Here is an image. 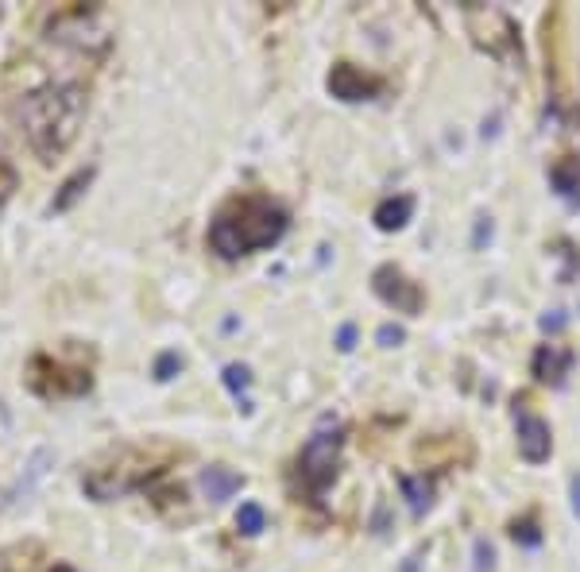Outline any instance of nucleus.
I'll use <instances>...</instances> for the list:
<instances>
[{"label":"nucleus","mask_w":580,"mask_h":572,"mask_svg":"<svg viewBox=\"0 0 580 572\" xmlns=\"http://www.w3.org/2000/svg\"><path fill=\"white\" fill-rule=\"evenodd\" d=\"M329 93L336 101H348V104H356V101H372L375 93H379V78H367L364 70H356L352 62H336V66L329 70Z\"/></svg>","instance_id":"nucleus-8"},{"label":"nucleus","mask_w":580,"mask_h":572,"mask_svg":"<svg viewBox=\"0 0 580 572\" xmlns=\"http://www.w3.org/2000/svg\"><path fill=\"white\" fill-rule=\"evenodd\" d=\"M178 372H182V359H178V352H163L159 359H155V379H159V383L174 379Z\"/></svg>","instance_id":"nucleus-19"},{"label":"nucleus","mask_w":580,"mask_h":572,"mask_svg":"<svg viewBox=\"0 0 580 572\" xmlns=\"http://www.w3.org/2000/svg\"><path fill=\"white\" fill-rule=\"evenodd\" d=\"M50 572H73L70 565H55V568H50Z\"/></svg>","instance_id":"nucleus-25"},{"label":"nucleus","mask_w":580,"mask_h":572,"mask_svg":"<svg viewBox=\"0 0 580 572\" xmlns=\"http://www.w3.org/2000/svg\"><path fill=\"white\" fill-rule=\"evenodd\" d=\"M27 383L35 395L43 398H62V395H81L89 390V372H78V367H62L50 356H31L27 364Z\"/></svg>","instance_id":"nucleus-5"},{"label":"nucleus","mask_w":580,"mask_h":572,"mask_svg":"<svg viewBox=\"0 0 580 572\" xmlns=\"http://www.w3.org/2000/svg\"><path fill=\"white\" fill-rule=\"evenodd\" d=\"M568 491H573V514L580 518V472L568 480Z\"/></svg>","instance_id":"nucleus-24"},{"label":"nucleus","mask_w":580,"mask_h":572,"mask_svg":"<svg viewBox=\"0 0 580 572\" xmlns=\"http://www.w3.org/2000/svg\"><path fill=\"white\" fill-rule=\"evenodd\" d=\"M336 348H341V352H352L356 348V325H341V333H336Z\"/></svg>","instance_id":"nucleus-22"},{"label":"nucleus","mask_w":580,"mask_h":572,"mask_svg":"<svg viewBox=\"0 0 580 572\" xmlns=\"http://www.w3.org/2000/svg\"><path fill=\"white\" fill-rule=\"evenodd\" d=\"M50 39L66 43L73 50H101L109 47V31H104V16L101 8H70L50 24Z\"/></svg>","instance_id":"nucleus-4"},{"label":"nucleus","mask_w":580,"mask_h":572,"mask_svg":"<svg viewBox=\"0 0 580 572\" xmlns=\"http://www.w3.org/2000/svg\"><path fill=\"white\" fill-rule=\"evenodd\" d=\"M410 217H414V197H410V194H398V197L379 201L372 220H375L379 232H398V228H406Z\"/></svg>","instance_id":"nucleus-11"},{"label":"nucleus","mask_w":580,"mask_h":572,"mask_svg":"<svg viewBox=\"0 0 580 572\" xmlns=\"http://www.w3.org/2000/svg\"><path fill=\"white\" fill-rule=\"evenodd\" d=\"M341 449H344V433L341 429H321L302 444L298 452V475L310 495H321L325 487L336 480L341 468Z\"/></svg>","instance_id":"nucleus-3"},{"label":"nucleus","mask_w":580,"mask_h":572,"mask_svg":"<svg viewBox=\"0 0 580 572\" xmlns=\"http://www.w3.org/2000/svg\"><path fill=\"white\" fill-rule=\"evenodd\" d=\"M287 225H290L287 209L275 205L271 197H240L213 217L209 248L220 259H240V256H251V251L275 248Z\"/></svg>","instance_id":"nucleus-2"},{"label":"nucleus","mask_w":580,"mask_h":572,"mask_svg":"<svg viewBox=\"0 0 580 572\" xmlns=\"http://www.w3.org/2000/svg\"><path fill=\"white\" fill-rule=\"evenodd\" d=\"M514 433H519V457L526 464L550 460V452H553L550 421H542L537 414H530V410H519V414H514Z\"/></svg>","instance_id":"nucleus-7"},{"label":"nucleus","mask_w":580,"mask_h":572,"mask_svg":"<svg viewBox=\"0 0 580 572\" xmlns=\"http://www.w3.org/2000/svg\"><path fill=\"white\" fill-rule=\"evenodd\" d=\"M89 97L81 81H43V86L19 93L12 101V116L24 128L31 151L43 163H55L78 140L81 120H86Z\"/></svg>","instance_id":"nucleus-1"},{"label":"nucleus","mask_w":580,"mask_h":572,"mask_svg":"<svg viewBox=\"0 0 580 572\" xmlns=\"http://www.w3.org/2000/svg\"><path fill=\"white\" fill-rule=\"evenodd\" d=\"M565 321H568V317H565L561 310H553V313H545V317H542V329H545V333H561V329H565Z\"/></svg>","instance_id":"nucleus-23"},{"label":"nucleus","mask_w":580,"mask_h":572,"mask_svg":"<svg viewBox=\"0 0 580 572\" xmlns=\"http://www.w3.org/2000/svg\"><path fill=\"white\" fill-rule=\"evenodd\" d=\"M375 341L383 344V348H398L406 341V333L398 329V325H379V333H375Z\"/></svg>","instance_id":"nucleus-20"},{"label":"nucleus","mask_w":580,"mask_h":572,"mask_svg":"<svg viewBox=\"0 0 580 572\" xmlns=\"http://www.w3.org/2000/svg\"><path fill=\"white\" fill-rule=\"evenodd\" d=\"M511 534H514V542H526V545H537V542H542V537H537V529H534V522H514V529H511Z\"/></svg>","instance_id":"nucleus-21"},{"label":"nucleus","mask_w":580,"mask_h":572,"mask_svg":"<svg viewBox=\"0 0 580 572\" xmlns=\"http://www.w3.org/2000/svg\"><path fill=\"white\" fill-rule=\"evenodd\" d=\"M550 182L557 186V194L561 197H573L580 189V163L576 158H565V163H557L550 171Z\"/></svg>","instance_id":"nucleus-14"},{"label":"nucleus","mask_w":580,"mask_h":572,"mask_svg":"<svg viewBox=\"0 0 580 572\" xmlns=\"http://www.w3.org/2000/svg\"><path fill=\"white\" fill-rule=\"evenodd\" d=\"M236 529L244 537H256L267 529V514H263V506L259 503H240V511H236Z\"/></svg>","instance_id":"nucleus-15"},{"label":"nucleus","mask_w":580,"mask_h":572,"mask_svg":"<svg viewBox=\"0 0 580 572\" xmlns=\"http://www.w3.org/2000/svg\"><path fill=\"white\" fill-rule=\"evenodd\" d=\"M220 379H225V387L232 390V395H240V390H248V383H251V372L244 364H228L225 372H220Z\"/></svg>","instance_id":"nucleus-17"},{"label":"nucleus","mask_w":580,"mask_h":572,"mask_svg":"<svg viewBox=\"0 0 580 572\" xmlns=\"http://www.w3.org/2000/svg\"><path fill=\"white\" fill-rule=\"evenodd\" d=\"M93 174H97V166H81V171H73L66 182L58 186V194H55V201H50V213H70L73 205H78L81 197H86V189H89V182H93Z\"/></svg>","instance_id":"nucleus-12"},{"label":"nucleus","mask_w":580,"mask_h":572,"mask_svg":"<svg viewBox=\"0 0 580 572\" xmlns=\"http://www.w3.org/2000/svg\"><path fill=\"white\" fill-rule=\"evenodd\" d=\"M573 352L568 348H557V344H542L534 352V375L542 379V383H553V387H561L565 383V375L573 372Z\"/></svg>","instance_id":"nucleus-9"},{"label":"nucleus","mask_w":580,"mask_h":572,"mask_svg":"<svg viewBox=\"0 0 580 572\" xmlns=\"http://www.w3.org/2000/svg\"><path fill=\"white\" fill-rule=\"evenodd\" d=\"M240 487H244V475L232 472V468H225V464H213V468L202 472V491H205L209 503H225V499H232Z\"/></svg>","instance_id":"nucleus-10"},{"label":"nucleus","mask_w":580,"mask_h":572,"mask_svg":"<svg viewBox=\"0 0 580 572\" xmlns=\"http://www.w3.org/2000/svg\"><path fill=\"white\" fill-rule=\"evenodd\" d=\"M472 572H495V549L488 537H476L472 542Z\"/></svg>","instance_id":"nucleus-16"},{"label":"nucleus","mask_w":580,"mask_h":572,"mask_svg":"<svg viewBox=\"0 0 580 572\" xmlns=\"http://www.w3.org/2000/svg\"><path fill=\"white\" fill-rule=\"evenodd\" d=\"M398 487H403V499L410 503L414 514H426L429 503H434V483L426 475H398Z\"/></svg>","instance_id":"nucleus-13"},{"label":"nucleus","mask_w":580,"mask_h":572,"mask_svg":"<svg viewBox=\"0 0 580 572\" xmlns=\"http://www.w3.org/2000/svg\"><path fill=\"white\" fill-rule=\"evenodd\" d=\"M372 290H375L387 305H395L398 313H410V317H414V313L421 310V290H418V282H410L403 271L391 267V263L375 267V274H372Z\"/></svg>","instance_id":"nucleus-6"},{"label":"nucleus","mask_w":580,"mask_h":572,"mask_svg":"<svg viewBox=\"0 0 580 572\" xmlns=\"http://www.w3.org/2000/svg\"><path fill=\"white\" fill-rule=\"evenodd\" d=\"M16 186H19V174H16V166L4 158V151H0V205H4L8 197L16 194Z\"/></svg>","instance_id":"nucleus-18"}]
</instances>
